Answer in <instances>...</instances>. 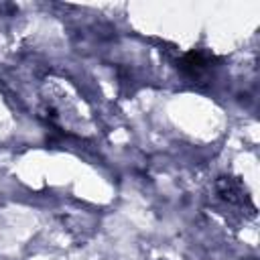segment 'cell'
<instances>
[{"label": "cell", "mask_w": 260, "mask_h": 260, "mask_svg": "<svg viewBox=\"0 0 260 260\" xmlns=\"http://www.w3.org/2000/svg\"><path fill=\"white\" fill-rule=\"evenodd\" d=\"M209 65H211V59H209L207 55H203L201 51H189V53L183 55V59L179 61V69H181L185 75H191V77L201 75Z\"/></svg>", "instance_id": "cell-1"}]
</instances>
